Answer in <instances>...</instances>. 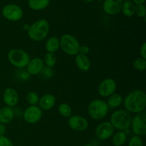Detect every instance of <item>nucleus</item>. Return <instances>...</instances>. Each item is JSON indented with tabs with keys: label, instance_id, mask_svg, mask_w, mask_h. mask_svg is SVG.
<instances>
[{
	"label": "nucleus",
	"instance_id": "f257e3e1",
	"mask_svg": "<svg viewBox=\"0 0 146 146\" xmlns=\"http://www.w3.org/2000/svg\"><path fill=\"white\" fill-rule=\"evenodd\" d=\"M125 111L130 113H139L145 111L146 94L143 90L135 89L131 91L123 102Z\"/></svg>",
	"mask_w": 146,
	"mask_h": 146
},
{
	"label": "nucleus",
	"instance_id": "f03ea898",
	"mask_svg": "<svg viewBox=\"0 0 146 146\" xmlns=\"http://www.w3.org/2000/svg\"><path fill=\"white\" fill-rule=\"evenodd\" d=\"M49 23L47 20L39 19L30 25L27 31L28 36L34 41H41L46 38L49 32Z\"/></svg>",
	"mask_w": 146,
	"mask_h": 146
},
{
	"label": "nucleus",
	"instance_id": "7ed1b4c3",
	"mask_svg": "<svg viewBox=\"0 0 146 146\" xmlns=\"http://www.w3.org/2000/svg\"><path fill=\"white\" fill-rule=\"evenodd\" d=\"M131 119L132 117L129 112L125 109H118L111 114L109 122L115 129L124 131L131 127Z\"/></svg>",
	"mask_w": 146,
	"mask_h": 146
},
{
	"label": "nucleus",
	"instance_id": "20e7f679",
	"mask_svg": "<svg viewBox=\"0 0 146 146\" xmlns=\"http://www.w3.org/2000/svg\"><path fill=\"white\" fill-rule=\"evenodd\" d=\"M88 114L91 119L94 121H101L108 114L109 108L106 101L101 99L93 100L88 106Z\"/></svg>",
	"mask_w": 146,
	"mask_h": 146
},
{
	"label": "nucleus",
	"instance_id": "39448f33",
	"mask_svg": "<svg viewBox=\"0 0 146 146\" xmlns=\"http://www.w3.org/2000/svg\"><path fill=\"white\" fill-rule=\"evenodd\" d=\"M7 58L10 64L18 68L27 67L30 59L28 53L21 48H13L8 52Z\"/></svg>",
	"mask_w": 146,
	"mask_h": 146
},
{
	"label": "nucleus",
	"instance_id": "423d86ee",
	"mask_svg": "<svg viewBox=\"0 0 146 146\" xmlns=\"http://www.w3.org/2000/svg\"><path fill=\"white\" fill-rule=\"evenodd\" d=\"M60 48L68 56H76L79 54L80 44L77 38L69 34H63L59 38Z\"/></svg>",
	"mask_w": 146,
	"mask_h": 146
},
{
	"label": "nucleus",
	"instance_id": "0eeeda50",
	"mask_svg": "<svg viewBox=\"0 0 146 146\" xmlns=\"http://www.w3.org/2000/svg\"><path fill=\"white\" fill-rule=\"evenodd\" d=\"M131 131L138 136H144L146 134V113L145 111L135 114L131 119Z\"/></svg>",
	"mask_w": 146,
	"mask_h": 146
},
{
	"label": "nucleus",
	"instance_id": "6e6552de",
	"mask_svg": "<svg viewBox=\"0 0 146 146\" xmlns=\"http://www.w3.org/2000/svg\"><path fill=\"white\" fill-rule=\"evenodd\" d=\"M22 115L27 123L35 124L42 118L43 111L38 106H29L24 110Z\"/></svg>",
	"mask_w": 146,
	"mask_h": 146
},
{
	"label": "nucleus",
	"instance_id": "1a4fd4ad",
	"mask_svg": "<svg viewBox=\"0 0 146 146\" xmlns=\"http://www.w3.org/2000/svg\"><path fill=\"white\" fill-rule=\"evenodd\" d=\"M117 89V84L114 79L107 78L103 80L98 87V93L101 97L108 98L113 94Z\"/></svg>",
	"mask_w": 146,
	"mask_h": 146
},
{
	"label": "nucleus",
	"instance_id": "9d476101",
	"mask_svg": "<svg viewBox=\"0 0 146 146\" xmlns=\"http://www.w3.org/2000/svg\"><path fill=\"white\" fill-rule=\"evenodd\" d=\"M2 14L9 21H17L22 18L23 11L17 4H7L3 8Z\"/></svg>",
	"mask_w": 146,
	"mask_h": 146
},
{
	"label": "nucleus",
	"instance_id": "9b49d317",
	"mask_svg": "<svg viewBox=\"0 0 146 146\" xmlns=\"http://www.w3.org/2000/svg\"><path fill=\"white\" fill-rule=\"evenodd\" d=\"M115 128L109 121H104L97 125L96 128V136L101 141L109 139L113 135Z\"/></svg>",
	"mask_w": 146,
	"mask_h": 146
},
{
	"label": "nucleus",
	"instance_id": "f8f14e48",
	"mask_svg": "<svg viewBox=\"0 0 146 146\" xmlns=\"http://www.w3.org/2000/svg\"><path fill=\"white\" fill-rule=\"evenodd\" d=\"M68 125L71 129L82 132L88 128V122L84 117L78 115H72L68 118Z\"/></svg>",
	"mask_w": 146,
	"mask_h": 146
},
{
	"label": "nucleus",
	"instance_id": "ddd939ff",
	"mask_svg": "<svg viewBox=\"0 0 146 146\" xmlns=\"http://www.w3.org/2000/svg\"><path fill=\"white\" fill-rule=\"evenodd\" d=\"M3 101L7 106L12 107L16 106L19 101V94L14 88H7L3 92Z\"/></svg>",
	"mask_w": 146,
	"mask_h": 146
},
{
	"label": "nucleus",
	"instance_id": "4468645a",
	"mask_svg": "<svg viewBox=\"0 0 146 146\" xmlns=\"http://www.w3.org/2000/svg\"><path fill=\"white\" fill-rule=\"evenodd\" d=\"M123 3V0H105L103 9L106 14L115 15L121 11Z\"/></svg>",
	"mask_w": 146,
	"mask_h": 146
},
{
	"label": "nucleus",
	"instance_id": "2eb2a0df",
	"mask_svg": "<svg viewBox=\"0 0 146 146\" xmlns=\"http://www.w3.org/2000/svg\"><path fill=\"white\" fill-rule=\"evenodd\" d=\"M44 67V63L41 58H34L30 60L27 66V71L30 76H36L41 74Z\"/></svg>",
	"mask_w": 146,
	"mask_h": 146
},
{
	"label": "nucleus",
	"instance_id": "dca6fc26",
	"mask_svg": "<svg viewBox=\"0 0 146 146\" xmlns=\"http://www.w3.org/2000/svg\"><path fill=\"white\" fill-rule=\"evenodd\" d=\"M56 104V98L53 94H46L39 98L38 107L42 111H48L54 108Z\"/></svg>",
	"mask_w": 146,
	"mask_h": 146
},
{
	"label": "nucleus",
	"instance_id": "f3484780",
	"mask_svg": "<svg viewBox=\"0 0 146 146\" xmlns=\"http://www.w3.org/2000/svg\"><path fill=\"white\" fill-rule=\"evenodd\" d=\"M75 64L78 69L82 71H87L91 68V61L87 55L78 54L75 57Z\"/></svg>",
	"mask_w": 146,
	"mask_h": 146
},
{
	"label": "nucleus",
	"instance_id": "a211bd4d",
	"mask_svg": "<svg viewBox=\"0 0 146 146\" xmlns=\"http://www.w3.org/2000/svg\"><path fill=\"white\" fill-rule=\"evenodd\" d=\"M15 116V112L11 107L5 106L0 109V123H9Z\"/></svg>",
	"mask_w": 146,
	"mask_h": 146
},
{
	"label": "nucleus",
	"instance_id": "6ab92c4d",
	"mask_svg": "<svg viewBox=\"0 0 146 146\" xmlns=\"http://www.w3.org/2000/svg\"><path fill=\"white\" fill-rule=\"evenodd\" d=\"M60 48V40L58 36H53L46 40L45 44V48L47 52L55 53Z\"/></svg>",
	"mask_w": 146,
	"mask_h": 146
},
{
	"label": "nucleus",
	"instance_id": "aec40b11",
	"mask_svg": "<svg viewBox=\"0 0 146 146\" xmlns=\"http://www.w3.org/2000/svg\"><path fill=\"white\" fill-rule=\"evenodd\" d=\"M123 102V98L122 96L119 94L114 93L109 97H108L107 100V105H108V108H112V109H115L121 106Z\"/></svg>",
	"mask_w": 146,
	"mask_h": 146
},
{
	"label": "nucleus",
	"instance_id": "412c9836",
	"mask_svg": "<svg viewBox=\"0 0 146 146\" xmlns=\"http://www.w3.org/2000/svg\"><path fill=\"white\" fill-rule=\"evenodd\" d=\"M123 14L127 17H132L135 14V5L133 1L130 0L124 1L123 3L122 9Z\"/></svg>",
	"mask_w": 146,
	"mask_h": 146
},
{
	"label": "nucleus",
	"instance_id": "4be33fe9",
	"mask_svg": "<svg viewBox=\"0 0 146 146\" xmlns=\"http://www.w3.org/2000/svg\"><path fill=\"white\" fill-rule=\"evenodd\" d=\"M28 4L31 9L39 11L48 7L49 0H29Z\"/></svg>",
	"mask_w": 146,
	"mask_h": 146
},
{
	"label": "nucleus",
	"instance_id": "5701e85b",
	"mask_svg": "<svg viewBox=\"0 0 146 146\" xmlns=\"http://www.w3.org/2000/svg\"><path fill=\"white\" fill-rule=\"evenodd\" d=\"M127 141V134L119 131L112 135V143L115 146H122Z\"/></svg>",
	"mask_w": 146,
	"mask_h": 146
},
{
	"label": "nucleus",
	"instance_id": "b1692460",
	"mask_svg": "<svg viewBox=\"0 0 146 146\" xmlns=\"http://www.w3.org/2000/svg\"><path fill=\"white\" fill-rule=\"evenodd\" d=\"M58 113L64 118H69L72 115V109L68 104L62 103L58 107Z\"/></svg>",
	"mask_w": 146,
	"mask_h": 146
},
{
	"label": "nucleus",
	"instance_id": "393cba45",
	"mask_svg": "<svg viewBox=\"0 0 146 146\" xmlns=\"http://www.w3.org/2000/svg\"><path fill=\"white\" fill-rule=\"evenodd\" d=\"M44 63L46 65V66L52 68L55 66L56 63V56L54 53L47 52L44 57Z\"/></svg>",
	"mask_w": 146,
	"mask_h": 146
},
{
	"label": "nucleus",
	"instance_id": "a878e982",
	"mask_svg": "<svg viewBox=\"0 0 146 146\" xmlns=\"http://www.w3.org/2000/svg\"><path fill=\"white\" fill-rule=\"evenodd\" d=\"M133 66L135 70L139 71H144L146 70V59L140 57L136 58L133 63Z\"/></svg>",
	"mask_w": 146,
	"mask_h": 146
},
{
	"label": "nucleus",
	"instance_id": "bb28decb",
	"mask_svg": "<svg viewBox=\"0 0 146 146\" xmlns=\"http://www.w3.org/2000/svg\"><path fill=\"white\" fill-rule=\"evenodd\" d=\"M26 99L30 106H37V104H38V101H39V96L37 93L30 91L27 94Z\"/></svg>",
	"mask_w": 146,
	"mask_h": 146
},
{
	"label": "nucleus",
	"instance_id": "cd10ccee",
	"mask_svg": "<svg viewBox=\"0 0 146 146\" xmlns=\"http://www.w3.org/2000/svg\"><path fill=\"white\" fill-rule=\"evenodd\" d=\"M128 146H143L142 138L138 135H133L130 139Z\"/></svg>",
	"mask_w": 146,
	"mask_h": 146
},
{
	"label": "nucleus",
	"instance_id": "c85d7f7f",
	"mask_svg": "<svg viewBox=\"0 0 146 146\" xmlns=\"http://www.w3.org/2000/svg\"><path fill=\"white\" fill-rule=\"evenodd\" d=\"M135 14L138 17L145 18L146 15V8L144 4H139L135 6Z\"/></svg>",
	"mask_w": 146,
	"mask_h": 146
},
{
	"label": "nucleus",
	"instance_id": "c756f323",
	"mask_svg": "<svg viewBox=\"0 0 146 146\" xmlns=\"http://www.w3.org/2000/svg\"><path fill=\"white\" fill-rule=\"evenodd\" d=\"M0 146H14L11 140L4 135H0Z\"/></svg>",
	"mask_w": 146,
	"mask_h": 146
},
{
	"label": "nucleus",
	"instance_id": "7c9ffc66",
	"mask_svg": "<svg viewBox=\"0 0 146 146\" xmlns=\"http://www.w3.org/2000/svg\"><path fill=\"white\" fill-rule=\"evenodd\" d=\"M41 74H42V75L44 76H45L46 78H50L53 76V74H54V71H53L52 68H50L48 66H44V68L41 71Z\"/></svg>",
	"mask_w": 146,
	"mask_h": 146
},
{
	"label": "nucleus",
	"instance_id": "2f4dec72",
	"mask_svg": "<svg viewBox=\"0 0 146 146\" xmlns=\"http://www.w3.org/2000/svg\"><path fill=\"white\" fill-rule=\"evenodd\" d=\"M90 48L86 45L80 46L79 48V54H84V55H87L89 53Z\"/></svg>",
	"mask_w": 146,
	"mask_h": 146
},
{
	"label": "nucleus",
	"instance_id": "473e14b6",
	"mask_svg": "<svg viewBox=\"0 0 146 146\" xmlns=\"http://www.w3.org/2000/svg\"><path fill=\"white\" fill-rule=\"evenodd\" d=\"M140 54H141V57L145 58L146 59V43L144 42L142 44L140 49Z\"/></svg>",
	"mask_w": 146,
	"mask_h": 146
},
{
	"label": "nucleus",
	"instance_id": "72a5a7b5",
	"mask_svg": "<svg viewBox=\"0 0 146 146\" xmlns=\"http://www.w3.org/2000/svg\"><path fill=\"white\" fill-rule=\"evenodd\" d=\"M30 76H31L29 74V73L27 72V71H22L21 75H20V77H21V80H23V81H27V80L29 79Z\"/></svg>",
	"mask_w": 146,
	"mask_h": 146
},
{
	"label": "nucleus",
	"instance_id": "f704fd0d",
	"mask_svg": "<svg viewBox=\"0 0 146 146\" xmlns=\"http://www.w3.org/2000/svg\"><path fill=\"white\" fill-rule=\"evenodd\" d=\"M7 131V127L4 124L0 123V135H4Z\"/></svg>",
	"mask_w": 146,
	"mask_h": 146
},
{
	"label": "nucleus",
	"instance_id": "c9c22d12",
	"mask_svg": "<svg viewBox=\"0 0 146 146\" xmlns=\"http://www.w3.org/2000/svg\"><path fill=\"white\" fill-rule=\"evenodd\" d=\"M145 0H133L134 4H137V5H139V4H144Z\"/></svg>",
	"mask_w": 146,
	"mask_h": 146
},
{
	"label": "nucleus",
	"instance_id": "e433bc0d",
	"mask_svg": "<svg viewBox=\"0 0 146 146\" xmlns=\"http://www.w3.org/2000/svg\"><path fill=\"white\" fill-rule=\"evenodd\" d=\"M29 27L30 25H29V24H24L23 25V29L25 30V31H28L29 29Z\"/></svg>",
	"mask_w": 146,
	"mask_h": 146
},
{
	"label": "nucleus",
	"instance_id": "4c0bfd02",
	"mask_svg": "<svg viewBox=\"0 0 146 146\" xmlns=\"http://www.w3.org/2000/svg\"><path fill=\"white\" fill-rule=\"evenodd\" d=\"M82 1L86 3H89V2H92V1H94V0H82Z\"/></svg>",
	"mask_w": 146,
	"mask_h": 146
},
{
	"label": "nucleus",
	"instance_id": "58836bf2",
	"mask_svg": "<svg viewBox=\"0 0 146 146\" xmlns=\"http://www.w3.org/2000/svg\"><path fill=\"white\" fill-rule=\"evenodd\" d=\"M84 146H93V145H91V144H86V145H85Z\"/></svg>",
	"mask_w": 146,
	"mask_h": 146
},
{
	"label": "nucleus",
	"instance_id": "ea45409f",
	"mask_svg": "<svg viewBox=\"0 0 146 146\" xmlns=\"http://www.w3.org/2000/svg\"><path fill=\"white\" fill-rule=\"evenodd\" d=\"M125 1H127V0H125Z\"/></svg>",
	"mask_w": 146,
	"mask_h": 146
}]
</instances>
